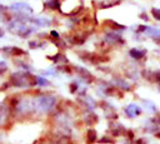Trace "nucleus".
<instances>
[{"label": "nucleus", "instance_id": "obj_1", "mask_svg": "<svg viewBox=\"0 0 160 144\" xmlns=\"http://www.w3.org/2000/svg\"><path fill=\"white\" fill-rule=\"evenodd\" d=\"M82 9L81 0H61L60 1V11L64 15H76Z\"/></svg>", "mask_w": 160, "mask_h": 144}, {"label": "nucleus", "instance_id": "obj_2", "mask_svg": "<svg viewBox=\"0 0 160 144\" xmlns=\"http://www.w3.org/2000/svg\"><path fill=\"white\" fill-rule=\"evenodd\" d=\"M54 103H55V99H54L52 96H40V98L38 99V105H39V108L42 109V110L50 109V108L54 105Z\"/></svg>", "mask_w": 160, "mask_h": 144}, {"label": "nucleus", "instance_id": "obj_3", "mask_svg": "<svg viewBox=\"0 0 160 144\" xmlns=\"http://www.w3.org/2000/svg\"><path fill=\"white\" fill-rule=\"evenodd\" d=\"M105 40L110 44V45H118V44H124V40L120 35L115 34V33H108L105 35Z\"/></svg>", "mask_w": 160, "mask_h": 144}, {"label": "nucleus", "instance_id": "obj_4", "mask_svg": "<svg viewBox=\"0 0 160 144\" xmlns=\"http://www.w3.org/2000/svg\"><path fill=\"white\" fill-rule=\"evenodd\" d=\"M10 9L16 10V11H18V13H20V14H22V13H31V11H32L31 6H30V5H28V4H24V3H16V4L11 5V6H10Z\"/></svg>", "mask_w": 160, "mask_h": 144}, {"label": "nucleus", "instance_id": "obj_5", "mask_svg": "<svg viewBox=\"0 0 160 144\" xmlns=\"http://www.w3.org/2000/svg\"><path fill=\"white\" fill-rule=\"evenodd\" d=\"M121 3V0H102V1H99L98 6L99 9H109V8H114L116 5H119Z\"/></svg>", "mask_w": 160, "mask_h": 144}, {"label": "nucleus", "instance_id": "obj_6", "mask_svg": "<svg viewBox=\"0 0 160 144\" xmlns=\"http://www.w3.org/2000/svg\"><path fill=\"white\" fill-rule=\"evenodd\" d=\"M129 54H130V55H131L134 59H141V58H142V56L146 54V51H145L144 49H141V50H140V49L134 48V49H131V50L129 51Z\"/></svg>", "mask_w": 160, "mask_h": 144}, {"label": "nucleus", "instance_id": "obj_7", "mask_svg": "<svg viewBox=\"0 0 160 144\" xmlns=\"http://www.w3.org/2000/svg\"><path fill=\"white\" fill-rule=\"evenodd\" d=\"M5 50H8L12 56H20V55L25 54L24 50H21L20 48H16V46H8V49H5Z\"/></svg>", "mask_w": 160, "mask_h": 144}, {"label": "nucleus", "instance_id": "obj_8", "mask_svg": "<svg viewBox=\"0 0 160 144\" xmlns=\"http://www.w3.org/2000/svg\"><path fill=\"white\" fill-rule=\"evenodd\" d=\"M140 111H141V109L139 106H136V105H129L126 108V114L130 115V116H135V115L140 114Z\"/></svg>", "mask_w": 160, "mask_h": 144}, {"label": "nucleus", "instance_id": "obj_9", "mask_svg": "<svg viewBox=\"0 0 160 144\" xmlns=\"http://www.w3.org/2000/svg\"><path fill=\"white\" fill-rule=\"evenodd\" d=\"M60 1L61 0H48L45 3V6L51 10H59L60 9Z\"/></svg>", "mask_w": 160, "mask_h": 144}, {"label": "nucleus", "instance_id": "obj_10", "mask_svg": "<svg viewBox=\"0 0 160 144\" xmlns=\"http://www.w3.org/2000/svg\"><path fill=\"white\" fill-rule=\"evenodd\" d=\"M105 24H108V25L110 26V29H114V30H124V29H125L124 25H121V24H119V23H115L114 20H106Z\"/></svg>", "mask_w": 160, "mask_h": 144}, {"label": "nucleus", "instance_id": "obj_11", "mask_svg": "<svg viewBox=\"0 0 160 144\" xmlns=\"http://www.w3.org/2000/svg\"><path fill=\"white\" fill-rule=\"evenodd\" d=\"M95 139H96V131L94 129H90L88 133V140L90 143H92V141H95Z\"/></svg>", "mask_w": 160, "mask_h": 144}, {"label": "nucleus", "instance_id": "obj_12", "mask_svg": "<svg viewBox=\"0 0 160 144\" xmlns=\"http://www.w3.org/2000/svg\"><path fill=\"white\" fill-rule=\"evenodd\" d=\"M151 15H152V18H155L156 20H160V9L152 8V9H151Z\"/></svg>", "mask_w": 160, "mask_h": 144}, {"label": "nucleus", "instance_id": "obj_13", "mask_svg": "<svg viewBox=\"0 0 160 144\" xmlns=\"http://www.w3.org/2000/svg\"><path fill=\"white\" fill-rule=\"evenodd\" d=\"M36 84L39 85H48V80H45L44 78H40V76H36Z\"/></svg>", "mask_w": 160, "mask_h": 144}, {"label": "nucleus", "instance_id": "obj_14", "mask_svg": "<svg viewBox=\"0 0 160 144\" xmlns=\"http://www.w3.org/2000/svg\"><path fill=\"white\" fill-rule=\"evenodd\" d=\"M8 9H9L8 6H5V5H2V4H0V13H1V14H4L5 11H8Z\"/></svg>", "mask_w": 160, "mask_h": 144}, {"label": "nucleus", "instance_id": "obj_15", "mask_svg": "<svg viewBox=\"0 0 160 144\" xmlns=\"http://www.w3.org/2000/svg\"><path fill=\"white\" fill-rule=\"evenodd\" d=\"M2 35H4V31H2V29L0 28V36H2Z\"/></svg>", "mask_w": 160, "mask_h": 144}, {"label": "nucleus", "instance_id": "obj_16", "mask_svg": "<svg viewBox=\"0 0 160 144\" xmlns=\"http://www.w3.org/2000/svg\"><path fill=\"white\" fill-rule=\"evenodd\" d=\"M156 136H158V138H160V133H158V134H156Z\"/></svg>", "mask_w": 160, "mask_h": 144}]
</instances>
